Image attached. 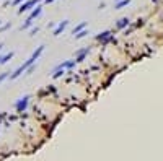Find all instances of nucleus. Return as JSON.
Returning a JSON list of instances; mask_svg holds the SVG:
<instances>
[{
    "instance_id": "obj_1",
    "label": "nucleus",
    "mask_w": 163,
    "mask_h": 161,
    "mask_svg": "<svg viewBox=\"0 0 163 161\" xmlns=\"http://www.w3.org/2000/svg\"><path fill=\"white\" fill-rule=\"evenodd\" d=\"M28 101H29V96H28V95L23 96L18 103H15V109L18 111V112H23V111L26 109V106H28Z\"/></svg>"
},
{
    "instance_id": "obj_2",
    "label": "nucleus",
    "mask_w": 163,
    "mask_h": 161,
    "mask_svg": "<svg viewBox=\"0 0 163 161\" xmlns=\"http://www.w3.org/2000/svg\"><path fill=\"white\" fill-rule=\"evenodd\" d=\"M88 52H90V49H88V47H87V49H82V51H77L75 64H80V62H83V60H85V57L88 55Z\"/></svg>"
},
{
    "instance_id": "obj_3",
    "label": "nucleus",
    "mask_w": 163,
    "mask_h": 161,
    "mask_svg": "<svg viewBox=\"0 0 163 161\" xmlns=\"http://www.w3.org/2000/svg\"><path fill=\"white\" fill-rule=\"evenodd\" d=\"M67 24H69V20H64V21H60V23L57 24V28L52 31V34H54V36H59V34L62 33V31H64L65 28H67Z\"/></svg>"
},
{
    "instance_id": "obj_4",
    "label": "nucleus",
    "mask_w": 163,
    "mask_h": 161,
    "mask_svg": "<svg viewBox=\"0 0 163 161\" xmlns=\"http://www.w3.org/2000/svg\"><path fill=\"white\" fill-rule=\"evenodd\" d=\"M96 41H101V42H108L111 41V31H105V33H100L96 36Z\"/></svg>"
},
{
    "instance_id": "obj_5",
    "label": "nucleus",
    "mask_w": 163,
    "mask_h": 161,
    "mask_svg": "<svg viewBox=\"0 0 163 161\" xmlns=\"http://www.w3.org/2000/svg\"><path fill=\"white\" fill-rule=\"evenodd\" d=\"M74 65H75V60H65V62H62V64H59L56 69H65V70H69Z\"/></svg>"
},
{
    "instance_id": "obj_6",
    "label": "nucleus",
    "mask_w": 163,
    "mask_h": 161,
    "mask_svg": "<svg viewBox=\"0 0 163 161\" xmlns=\"http://www.w3.org/2000/svg\"><path fill=\"white\" fill-rule=\"evenodd\" d=\"M41 11H43V7H41V5H38V7H36V10H33L31 15L28 16V20H34V18H38V16L41 15Z\"/></svg>"
},
{
    "instance_id": "obj_7",
    "label": "nucleus",
    "mask_w": 163,
    "mask_h": 161,
    "mask_svg": "<svg viewBox=\"0 0 163 161\" xmlns=\"http://www.w3.org/2000/svg\"><path fill=\"white\" fill-rule=\"evenodd\" d=\"M15 55V52H10V54H7V55H0V65H3V64H7V62L11 59Z\"/></svg>"
},
{
    "instance_id": "obj_8",
    "label": "nucleus",
    "mask_w": 163,
    "mask_h": 161,
    "mask_svg": "<svg viewBox=\"0 0 163 161\" xmlns=\"http://www.w3.org/2000/svg\"><path fill=\"white\" fill-rule=\"evenodd\" d=\"M129 23H131V21H129V18H121V20H119V23H118V29H122V28H126Z\"/></svg>"
},
{
    "instance_id": "obj_9",
    "label": "nucleus",
    "mask_w": 163,
    "mask_h": 161,
    "mask_svg": "<svg viewBox=\"0 0 163 161\" xmlns=\"http://www.w3.org/2000/svg\"><path fill=\"white\" fill-rule=\"evenodd\" d=\"M129 3H131V0H119V2L114 5V8H116V10H121L122 7H126V5H129Z\"/></svg>"
},
{
    "instance_id": "obj_10",
    "label": "nucleus",
    "mask_w": 163,
    "mask_h": 161,
    "mask_svg": "<svg viewBox=\"0 0 163 161\" xmlns=\"http://www.w3.org/2000/svg\"><path fill=\"white\" fill-rule=\"evenodd\" d=\"M87 34H88V31H87L85 28H83L82 31H78V33H77V34H74V36H75V39H82V38H85Z\"/></svg>"
},
{
    "instance_id": "obj_11",
    "label": "nucleus",
    "mask_w": 163,
    "mask_h": 161,
    "mask_svg": "<svg viewBox=\"0 0 163 161\" xmlns=\"http://www.w3.org/2000/svg\"><path fill=\"white\" fill-rule=\"evenodd\" d=\"M87 26V21H83V23H80V24H78V26L77 28H74V31H72V34H77L78 33V31H82L83 28H85Z\"/></svg>"
},
{
    "instance_id": "obj_12",
    "label": "nucleus",
    "mask_w": 163,
    "mask_h": 161,
    "mask_svg": "<svg viewBox=\"0 0 163 161\" xmlns=\"http://www.w3.org/2000/svg\"><path fill=\"white\" fill-rule=\"evenodd\" d=\"M31 24H33V20H26V23H25V24H21V28H20V29H21V31H23V29H28L29 26H31Z\"/></svg>"
},
{
    "instance_id": "obj_13",
    "label": "nucleus",
    "mask_w": 163,
    "mask_h": 161,
    "mask_svg": "<svg viewBox=\"0 0 163 161\" xmlns=\"http://www.w3.org/2000/svg\"><path fill=\"white\" fill-rule=\"evenodd\" d=\"M8 75H10V72H3V73H0V83H2L5 78H8Z\"/></svg>"
},
{
    "instance_id": "obj_14",
    "label": "nucleus",
    "mask_w": 163,
    "mask_h": 161,
    "mask_svg": "<svg viewBox=\"0 0 163 161\" xmlns=\"http://www.w3.org/2000/svg\"><path fill=\"white\" fill-rule=\"evenodd\" d=\"M8 28H11V23H7V24H3V26H0V33L5 31V29H8Z\"/></svg>"
},
{
    "instance_id": "obj_15",
    "label": "nucleus",
    "mask_w": 163,
    "mask_h": 161,
    "mask_svg": "<svg viewBox=\"0 0 163 161\" xmlns=\"http://www.w3.org/2000/svg\"><path fill=\"white\" fill-rule=\"evenodd\" d=\"M38 31H39V28H38V26H36V28H33V29H31V34H29V36H34L36 33H38Z\"/></svg>"
},
{
    "instance_id": "obj_16",
    "label": "nucleus",
    "mask_w": 163,
    "mask_h": 161,
    "mask_svg": "<svg viewBox=\"0 0 163 161\" xmlns=\"http://www.w3.org/2000/svg\"><path fill=\"white\" fill-rule=\"evenodd\" d=\"M23 2V0H13V2H11V5H15V7H16V5H20Z\"/></svg>"
},
{
    "instance_id": "obj_17",
    "label": "nucleus",
    "mask_w": 163,
    "mask_h": 161,
    "mask_svg": "<svg viewBox=\"0 0 163 161\" xmlns=\"http://www.w3.org/2000/svg\"><path fill=\"white\" fill-rule=\"evenodd\" d=\"M5 116H7V114H5V112H2V114H0V122H2V120L5 119Z\"/></svg>"
},
{
    "instance_id": "obj_18",
    "label": "nucleus",
    "mask_w": 163,
    "mask_h": 161,
    "mask_svg": "<svg viewBox=\"0 0 163 161\" xmlns=\"http://www.w3.org/2000/svg\"><path fill=\"white\" fill-rule=\"evenodd\" d=\"M46 3H52V2H56V0H44Z\"/></svg>"
},
{
    "instance_id": "obj_19",
    "label": "nucleus",
    "mask_w": 163,
    "mask_h": 161,
    "mask_svg": "<svg viewBox=\"0 0 163 161\" xmlns=\"http://www.w3.org/2000/svg\"><path fill=\"white\" fill-rule=\"evenodd\" d=\"M2 47H3V42H0V51H2Z\"/></svg>"
}]
</instances>
